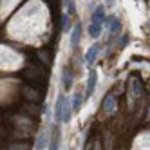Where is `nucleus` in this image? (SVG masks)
<instances>
[{"instance_id":"7ed1b4c3","label":"nucleus","mask_w":150,"mask_h":150,"mask_svg":"<svg viewBox=\"0 0 150 150\" xmlns=\"http://www.w3.org/2000/svg\"><path fill=\"white\" fill-rule=\"evenodd\" d=\"M49 141H51V130H42L40 134H38V137H36V150H44V148H47V145H49Z\"/></svg>"},{"instance_id":"aec40b11","label":"nucleus","mask_w":150,"mask_h":150,"mask_svg":"<svg viewBox=\"0 0 150 150\" xmlns=\"http://www.w3.org/2000/svg\"><path fill=\"white\" fill-rule=\"evenodd\" d=\"M25 110H27L31 116H35V117L40 114V112H38V109H36V105H35V103H31V101H27V105H25Z\"/></svg>"},{"instance_id":"0eeeda50","label":"nucleus","mask_w":150,"mask_h":150,"mask_svg":"<svg viewBox=\"0 0 150 150\" xmlns=\"http://www.w3.org/2000/svg\"><path fill=\"white\" fill-rule=\"evenodd\" d=\"M71 112H72V105L71 101L63 96V105H62V123H69L71 121Z\"/></svg>"},{"instance_id":"423d86ee","label":"nucleus","mask_w":150,"mask_h":150,"mask_svg":"<svg viewBox=\"0 0 150 150\" xmlns=\"http://www.w3.org/2000/svg\"><path fill=\"white\" fill-rule=\"evenodd\" d=\"M80 40H81V24L76 22V25L72 27V33H71V47L76 49L78 44H80Z\"/></svg>"},{"instance_id":"a211bd4d","label":"nucleus","mask_w":150,"mask_h":150,"mask_svg":"<svg viewBox=\"0 0 150 150\" xmlns=\"http://www.w3.org/2000/svg\"><path fill=\"white\" fill-rule=\"evenodd\" d=\"M36 56H38V60H40L42 65H49V62H51V60H49V54H47L45 51H38V54H36Z\"/></svg>"},{"instance_id":"6ab92c4d","label":"nucleus","mask_w":150,"mask_h":150,"mask_svg":"<svg viewBox=\"0 0 150 150\" xmlns=\"http://www.w3.org/2000/svg\"><path fill=\"white\" fill-rule=\"evenodd\" d=\"M120 29H121V22L117 18H114L112 24H110V33L112 35H117V33H120Z\"/></svg>"},{"instance_id":"6e6552de","label":"nucleus","mask_w":150,"mask_h":150,"mask_svg":"<svg viewBox=\"0 0 150 150\" xmlns=\"http://www.w3.org/2000/svg\"><path fill=\"white\" fill-rule=\"evenodd\" d=\"M105 6H98L92 11V18H91V22L94 24H105Z\"/></svg>"},{"instance_id":"4be33fe9","label":"nucleus","mask_w":150,"mask_h":150,"mask_svg":"<svg viewBox=\"0 0 150 150\" xmlns=\"http://www.w3.org/2000/svg\"><path fill=\"white\" fill-rule=\"evenodd\" d=\"M127 44H128V35H125V36L121 38V42H120V49H125Z\"/></svg>"},{"instance_id":"ddd939ff","label":"nucleus","mask_w":150,"mask_h":150,"mask_svg":"<svg viewBox=\"0 0 150 150\" xmlns=\"http://www.w3.org/2000/svg\"><path fill=\"white\" fill-rule=\"evenodd\" d=\"M89 35H91L92 38H98V36L101 35V24L91 22V25H89Z\"/></svg>"},{"instance_id":"393cba45","label":"nucleus","mask_w":150,"mask_h":150,"mask_svg":"<svg viewBox=\"0 0 150 150\" xmlns=\"http://www.w3.org/2000/svg\"><path fill=\"white\" fill-rule=\"evenodd\" d=\"M148 117H150V112H148Z\"/></svg>"},{"instance_id":"f8f14e48","label":"nucleus","mask_w":150,"mask_h":150,"mask_svg":"<svg viewBox=\"0 0 150 150\" xmlns=\"http://www.w3.org/2000/svg\"><path fill=\"white\" fill-rule=\"evenodd\" d=\"M62 81H63V89H65V91H69L72 87V74H71L69 69H63V72H62Z\"/></svg>"},{"instance_id":"9b49d317","label":"nucleus","mask_w":150,"mask_h":150,"mask_svg":"<svg viewBox=\"0 0 150 150\" xmlns=\"http://www.w3.org/2000/svg\"><path fill=\"white\" fill-rule=\"evenodd\" d=\"M58 141H60V132L56 128H51V141L47 150H58Z\"/></svg>"},{"instance_id":"1a4fd4ad","label":"nucleus","mask_w":150,"mask_h":150,"mask_svg":"<svg viewBox=\"0 0 150 150\" xmlns=\"http://www.w3.org/2000/svg\"><path fill=\"white\" fill-rule=\"evenodd\" d=\"M96 83H98V71H91L89 80H87V96L94 94V91H96Z\"/></svg>"},{"instance_id":"f257e3e1","label":"nucleus","mask_w":150,"mask_h":150,"mask_svg":"<svg viewBox=\"0 0 150 150\" xmlns=\"http://www.w3.org/2000/svg\"><path fill=\"white\" fill-rule=\"evenodd\" d=\"M22 78L27 80L29 83H33V85H42L47 80V72H45L44 67L36 65V63H29V65L22 71Z\"/></svg>"},{"instance_id":"b1692460","label":"nucleus","mask_w":150,"mask_h":150,"mask_svg":"<svg viewBox=\"0 0 150 150\" xmlns=\"http://www.w3.org/2000/svg\"><path fill=\"white\" fill-rule=\"evenodd\" d=\"M114 4V0H107V6H112Z\"/></svg>"},{"instance_id":"412c9836","label":"nucleus","mask_w":150,"mask_h":150,"mask_svg":"<svg viewBox=\"0 0 150 150\" xmlns=\"http://www.w3.org/2000/svg\"><path fill=\"white\" fill-rule=\"evenodd\" d=\"M103 136H105V148L107 150H112V137H110V134L105 132Z\"/></svg>"},{"instance_id":"f03ea898","label":"nucleus","mask_w":150,"mask_h":150,"mask_svg":"<svg viewBox=\"0 0 150 150\" xmlns=\"http://www.w3.org/2000/svg\"><path fill=\"white\" fill-rule=\"evenodd\" d=\"M22 94H24V98L27 100V101H31V103H38V101H42V94L35 89V87H24L22 89Z\"/></svg>"},{"instance_id":"39448f33","label":"nucleus","mask_w":150,"mask_h":150,"mask_svg":"<svg viewBox=\"0 0 150 150\" xmlns=\"http://www.w3.org/2000/svg\"><path fill=\"white\" fill-rule=\"evenodd\" d=\"M98 52H100V45H98V44H94V45H91V47L87 49V52H85V63H87L89 67L96 62V58H98Z\"/></svg>"},{"instance_id":"20e7f679","label":"nucleus","mask_w":150,"mask_h":150,"mask_svg":"<svg viewBox=\"0 0 150 150\" xmlns=\"http://www.w3.org/2000/svg\"><path fill=\"white\" fill-rule=\"evenodd\" d=\"M116 107H117V101H116V98H114V96H112V94L105 96V100H103V105H101L103 112H105V114H112V112L116 110Z\"/></svg>"},{"instance_id":"2eb2a0df","label":"nucleus","mask_w":150,"mask_h":150,"mask_svg":"<svg viewBox=\"0 0 150 150\" xmlns=\"http://www.w3.org/2000/svg\"><path fill=\"white\" fill-rule=\"evenodd\" d=\"M29 143H11L7 146V150H29Z\"/></svg>"},{"instance_id":"f3484780","label":"nucleus","mask_w":150,"mask_h":150,"mask_svg":"<svg viewBox=\"0 0 150 150\" xmlns=\"http://www.w3.org/2000/svg\"><path fill=\"white\" fill-rule=\"evenodd\" d=\"M63 6L67 7L69 15H76V4H74V0H63Z\"/></svg>"},{"instance_id":"4468645a","label":"nucleus","mask_w":150,"mask_h":150,"mask_svg":"<svg viewBox=\"0 0 150 150\" xmlns=\"http://www.w3.org/2000/svg\"><path fill=\"white\" fill-rule=\"evenodd\" d=\"M130 83H132V94L134 96H141V83H139V80L130 78Z\"/></svg>"},{"instance_id":"9d476101","label":"nucleus","mask_w":150,"mask_h":150,"mask_svg":"<svg viewBox=\"0 0 150 150\" xmlns=\"http://www.w3.org/2000/svg\"><path fill=\"white\" fill-rule=\"evenodd\" d=\"M81 103H83V96H81V92H74V94H72V98H71L72 110H74V112H78V110L81 109Z\"/></svg>"},{"instance_id":"5701e85b","label":"nucleus","mask_w":150,"mask_h":150,"mask_svg":"<svg viewBox=\"0 0 150 150\" xmlns=\"http://www.w3.org/2000/svg\"><path fill=\"white\" fill-rule=\"evenodd\" d=\"M94 150H101V145H100V141H96V143H94Z\"/></svg>"},{"instance_id":"a878e982","label":"nucleus","mask_w":150,"mask_h":150,"mask_svg":"<svg viewBox=\"0 0 150 150\" xmlns=\"http://www.w3.org/2000/svg\"><path fill=\"white\" fill-rule=\"evenodd\" d=\"M148 27H150V22H148Z\"/></svg>"},{"instance_id":"dca6fc26","label":"nucleus","mask_w":150,"mask_h":150,"mask_svg":"<svg viewBox=\"0 0 150 150\" xmlns=\"http://www.w3.org/2000/svg\"><path fill=\"white\" fill-rule=\"evenodd\" d=\"M62 31H63V33L71 31V20H69V15H62Z\"/></svg>"}]
</instances>
